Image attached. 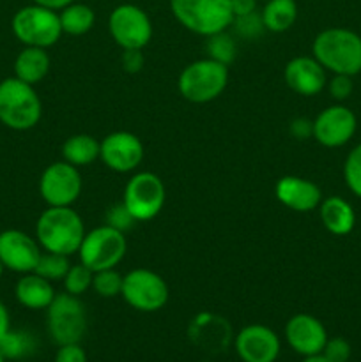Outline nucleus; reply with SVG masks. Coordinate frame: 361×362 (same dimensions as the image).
<instances>
[{"mask_svg": "<svg viewBox=\"0 0 361 362\" xmlns=\"http://www.w3.org/2000/svg\"><path fill=\"white\" fill-rule=\"evenodd\" d=\"M99 159L117 173H130L140 166L144 159V145L137 134L130 131H115L99 141Z\"/></svg>", "mask_w": 361, "mask_h": 362, "instance_id": "14", "label": "nucleus"}, {"mask_svg": "<svg viewBox=\"0 0 361 362\" xmlns=\"http://www.w3.org/2000/svg\"><path fill=\"white\" fill-rule=\"evenodd\" d=\"M234 23H236L237 32L244 37H257L260 34V30L264 28V23H262V16L257 13L246 14V16L234 18Z\"/></svg>", "mask_w": 361, "mask_h": 362, "instance_id": "34", "label": "nucleus"}, {"mask_svg": "<svg viewBox=\"0 0 361 362\" xmlns=\"http://www.w3.org/2000/svg\"><path fill=\"white\" fill-rule=\"evenodd\" d=\"M99 158V141L91 134H73L62 144V159L69 165L87 166Z\"/></svg>", "mask_w": 361, "mask_h": 362, "instance_id": "24", "label": "nucleus"}, {"mask_svg": "<svg viewBox=\"0 0 361 362\" xmlns=\"http://www.w3.org/2000/svg\"><path fill=\"white\" fill-rule=\"evenodd\" d=\"M357 129V119L350 108L343 105H333L322 110L314 120L311 136L322 147L338 148L353 140Z\"/></svg>", "mask_w": 361, "mask_h": 362, "instance_id": "13", "label": "nucleus"}, {"mask_svg": "<svg viewBox=\"0 0 361 362\" xmlns=\"http://www.w3.org/2000/svg\"><path fill=\"white\" fill-rule=\"evenodd\" d=\"M53 362H87V352H85L80 343L60 345L57 349Z\"/></svg>", "mask_w": 361, "mask_h": 362, "instance_id": "36", "label": "nucleus"}, {"mask_svg": "<svg viewBox=\"0 0 361 362\" xmlns=\"http://www.w3.org/2000/svg\"><path fill=\"white\" fill-rule=\"evenodd\" d=\"M350 354H353L350 343L342 336L328 338L324 350H322V356L328 357L331 362H349Z\"/></svg>", "mask_w": 361, "mask_h": 362, "instance_id": "32", "label": "nucleus"}, {"mask_svg": "<svg viewBox=\"0 0 361 362\" xmlns=\"http://www.w3.org/2000/svg\"><path fill=\"white\" fill-rule=\"evenodd\" d=\"M122 67L127 73H138L144 67V55L142 49H124Z\"/></svg>", "mask_w": 361, "mask_h": 362, "instance_id": "37", "label": "nucleus"}, {"mask_svg": "<svg viewBox=\"0 0 361 362\" xmlns=\"http://www.w3.org/2000/svg\"><path fill=\"white\" fill-rule=\"evenodd\" d=\"M46 327L57 346L80 343L87 332V311L84 303L71 293H57L46 308Z\"/></svg>", "mask_w": 361, "mask_h": 362, "instance_id": "7", "label": "nucleus"}, {"mask_svg": "<svg viewBox=\"0 0 361 362\" xmlns=\"http://www.w3.org/2000/svg\"><path fill=\"white\" fill-rule=\"evenodd\" d=\"M133 223L137 221H134L133 216L127 212V209L124 207V204L115 205V207H112L108 212H106V225L113 226V228L120 230V232H126L127 228H131Z\"/></svg>", "mask_w": 361, "mask_h": 362, "instance_id": "35", "label": "nucleus"}, {"mask_svg": "<svg viewBox=\"0 0 361 362\" xmlns=\"http://www.w3.org/2000/svg\"><path fill=\"white\" fill-rule=\"evenodd\" d=\"M108 30L122 49H144L152 39V21L142 7L120 4L110 13Z\"/></svg>", "mask_w": 361, "mask_h": 362, "instance_id": "11", "label": "nucleus"}, {"mask_svg": "<svg viewBox=\"0 0 361 362\" xmlns=\"http://www.w3.org/2000/svg\"><path fill=\"white\" fill-rule=\"evenodd\" d=\"M14 296H16V300L23 308L39 311L46 310L52 304L57 292L53 288L52 281L41 278L35 272H27V274H21V278L18 279L16 286H14Z\"/></svg>", "mask_w": 361, "mask_h": 362, "instance_id": "20", "label": "nucleus"}, {"mask_svg": "<svg viewBox=\"0 0 361 362\" xmlns=\"http://www.w3.org/2000/svg\"><path fill=\"white\" fill-rule=\"evenodd\" d=\"M166 200L163 180L152 172H138L124 187L122 204L134 221H151L161 212Z\"/></svg>", "mask_w": 361, "mask_h": 362, "instance_id": "9", "label": "nucleus"}, {"mask_svg": "<svg viewBox=\"0 0 361 362\" xmlns=\"http://www.w3.org/2000/svg\"><path fill=\"white\" fill-rule=\"evenodd\" d=\"M34 350V339L30 334L23 331H13L11 329L2 339H0V354L6 361L23 359Z\"/></svg>", "mask_w": 361, "mask_h": 362, "instance_id": "27", "label": "nucleus"}, {"mask_svg": "<svg viewBox=\"0 0 361 362\" xmlns=\"http://www.w3.org/2000/svg\"><path fill=\"white\" fill-rule=\"evenodd\" d=\"M81 187L80 170L64 159L46 166L39 179V194L48 207H71L80 198Z\"/></svg>", "mask_w": 361, "mask_h": 362, "instance_id": "12", "label": "nucleus"}, {"mask_svg": "<svg viewBox=\"0 0 361 362\" xmlns=\"http://www.w3.org/2000/svg\"><path fill=\"white\" fill-rule=\"evenodd\" d=\"M42 103L34 85L16 76L0 81V122L13 131H28L41 120Z\"/></svg>", "mask_w": 361, "mask_h": 362, "instance_id": "3", "label": "nucleus"}, {"mask_svg": "<svg viewBox=\"0 0 361 362\" xmlns=\"http://www.w3.org/2000/svg\"><path fill=\"white\" fill-rule=\"evenodd\" d=\"M207 53L209 59H214L229 66L234 60V57H236V42H234V39L229 34L219 32V34L207 37Z\"/></svg>", "mask_w": 361, "mask_h": 362, "instance_id": "30", "label": "nucleus"}, {"mask_svg": "<svg viewBox=\"0 0 361 362\" xmlns=\"http://www.w3.org/2000/svg\"><path fill=\"white\" fill-rule=\"evenodd\" d=\"M229 85V66L214 59H200L188 64L179 74L177 88L186 101L204 105L218 99Z\"/></svg>", "mask_w": 361, "mask_h": 362, "instance_id": "5", "label": "nucleus"}, {"mask_svg": "<svg viewBox=\"0 0 361 362\" xmlns=\"http://www.w3.org/2000/svg\"><path fill=\"white\" fill-rule=\"evenodd\" d=\"M283 76H285V83L289 85L290 90L299 95H306V98L317 95L328 83L326 69L317 62L314 55L294 57L292 60L287 62Z\"/></svg>", "mask_w": 361, "mask_h": 362, "instance_id": "18", "label": "nucleus"}, {"mask_svg": "<svg viewBox=\"0 0 361 362\" xmlns=\"http://www.w3.org/2000/svg\"><path fill=\"white\" fill-rule=\"evenodd\" d=\"M39 257H41V246L38 239L14 228L0 232V262L7 271L18 274L34 272Z\"/></svg>", "mask_w": 361, "mask_h": 362, "instance_id": "16", "label": "nucleus"}, {"mask_svg": "<svg viewBox=\"0 0 361 362\" xmlns=\"http://www.w3.org/2000/svg\"><path fill=\"white\" fill-rule=\"evenodd\" d=\"M329 94L335 101H345L350 98L354 90L353 76H347V74H333V78L328 83Z\"/></svg>", "mask_w": 361, "mask_h": 362, "instance_id": "33", "label": "nucleus"}, {"mask_svg": "<svg viewBox=\"0 0 361 362\" xmlns=\"http://www.w3.org/2000/svg\"><path fill=\"white\" fill-rule=\"evenodd\" d=\"M319 214H321L322 226L331 235H349L356 226V212L353 205L342 197H329L322 200L319 205Z\"/></svg>", "mask_w": 361, "mask_h": 362, "instance_id": "21", "label": "nucleus"}, {"mask_svg": "<svg viewBox=\"0 0 361 362\" xmlns=\"http://www.w3.org/2000/svg\"><path fill=\"white\" fill-rule=\"evenodd\" d=\"M328 331L324 324L314 315L297 313L289 318L285 324V341L290 349L301 357H310L322 354L326 341H328Z\"/></svg>", "mask_w": 361, "mask_h": 362, "instance_id": "17", "label": "nucleus"}, {"mask_svg": "<svg viewBox=\"0 0 361 362\" xmlns=\"http://www.w3.org/2000/svg\"><path fill=\"white\" fill-rule=\"evenodd\" d=\"M9 331H11V315L9 311H7L6 304L0 300V339H2Z\"/></svg>", "mask_w": 361, "mask_h": 362, "instance_id": "40", "label": "nucleus"}, {"mask_svg": "<svg viewBox=\"0 0 361 362\" xmlns=\"http://www.w3.org/2000/svg\"><path fill=\"white\" fill-rule=\"evenodd\" d=\"M230 4H232L234 18L246 16L257 9V0H230Z\"/></svg>", "mask_w": 361, "mask_h": 362, "instance_id": "39", "label": "nucleus"}, {"mask_svg": "<svg viewBox=\"0 0 361 362\" xmlns=\"http://www.w3.org/2000/svg\"><path fill=\"white\" fill-rule=\"evenodd\" d=\"M301 362H331L328 357H324L322 354H317V356H310V357H304Z\"/></svg>", "mask_w": 361, "mask_h": 362, "instance_id": "42", "label": "nucleus"}, {"mask_svg": "<svg viewBox=\"0 0 361 362\" xmlns=\"http://www.w3.org/2000/svg\"><path fill=\"white\" fill-rule=\"evenodd\" d=\"M290 133L297 140H304V138L311 136V133H314V122L308 119L292 120V124H290Z\"/></svg>", "mask_w": 361, "mask_h": 362, "instance_id": "38", "label": "nucleus"}, {"mask_svg": "<svg viewBox=\"0 0 361 362\" xmlns=\"http://www.w3.org/2000/svg\"><path fill=\"white\" fill-rule=\"evenodd\" d=\"M311 53L329 73L347 76L361 73V37L349 28L333 27L319 32Z\"/></svg>", "mask_w": 361, "mask_h": 362, "instance_id": "2", "label": "nucleus"}, {"mask_svg": "<svg viewBox=\"0 0 361 362\" xmlns=\"http://www.w3.org/2000/svg\"><path fill=\"white\" fill-rule=\"evenodd\" d=\"M234 350L243 362H276L282 352V343L271 327L250 324L234 338Z\"/></svg>", "mask_w": 361, "mask_h": 362, "instance_id": "15", "label": "nucleus"}, {"mask_svg": "<svg viewBox=\"0 0 361 362\" xmlns=\"http://www.w3.org/2000/svg\"><path fill=\"white\" fill-rule=\"evenodd\" d=\"M127 251L126 235L110 225L98 226L85 233L78 250L80 262L92 271L115 269L124 260Z\"/></svg>", "mask_w": 361, "mask_h": 362, "instance_id": "8", "label": "nucleus"}, {"mask_svg": "<svg viewBox=\"0 0 361 362\" xmlns=\"http://www.w3.org/2000/svg\"><path fill=\"white\" fill-rule=\"evenodd\" d=\"M343 180L350 193L361 198V144L347 154L345 163H343Z\"/></svg>", "mask_w": 361, "mask_h": 362, "instance_id": "31", "label": "nucleus"}, {"mask_svg": "<svg viewBox=\"0 0 361 362\" xmlns=\"http://www.w3.org/2000/svg\"><path fill=\"white\" fill-rule=\"evenodd\" d=\"M122 279L124 276L117 272L115 269H103V271H96L94 278H92V290L98 293L99 297H110L120 296L122 290Z\"/></svg>", "mask_w": 361, "mask_h": 362, "instance_id": "28", "label": "nucleus"}, {"mask_svg": "<svg viewBox=\"0 0 361 362\" xmlns=\"http://www.w3.org/2000/svg\"><path fill=\"white\" fill-rule=\"evenodd\" d=\"M173 18L202 37L225 32L234 23L230 0H170Z\"/></svg>", "mask_w": 361, "mask_h": 362, "instance_id": "4", "label": "nucleus"}, {"mask_svg": "<svg viewBox=\"0 0 361 362\" xmlns=\"http://www.w3.org/2000/svg\"><path fill=\"white\" fill-rule=\"evenodd\" d=\"M11 30L21 45L45 49L57 45L64 34L59 13L39 4L18 9L11 20Z\"/></svg>", "mask_w": 361, "mask_h": 362, "instance_id": "6", "label": "nucleus"}, {"mask_svg": "<svg viewBox=\"0 0 361 362\" xmlns=\"http://www.w3.org/2000/svg\"><path fill=\"white\" fill-rule=\"evenodd\" d=\"M32 2L39 4V6L48 7V9L60 11V9H64L66 6H69V4L76 2V0H32Z\"/></svg>", "mask_w": 361, "mask_h": 362, "instance_id": "41", "label": "nucleus"}, {"mask_svg": "<svg viewBox=\"0 0 361 362\" xmlns=\"http://www.w3.org/2000/svg\"><path fill=\"white\" fill-rule=\"evenodd\" d=\"M260 16L265 30L275 34L289 30L297 18L296 0H265Z\"/></svg>", "mask_w": 361, "mask_h": 362, "instance_id": "23", "label": "nucleus"}, {"mask_svg": "<svg viewBox=\"0 0 361 362\" xmlns=\"http://www.w3.org/2000/svg\"><path fill=\"white\" fill-rule=\"evenodd\" d=\"M122 299L133 310L142 313H154L168 303V285L158 272L151 269H133L122 279Z\"/></svg>", "mask_w": 361, "mask_h": 362, "instance_id": "10", "label": "nucleus"}, {"mask_svg": "<svg viewBox=\"0 0 361 362\" xmlns=\"http://www.w3.org/2000/svg\"><path fill=\"white\" fill-rule=\"evenodd\" d=\"M92 278H94V271L88 269L87 265L81 264V262L78 265H71L66 278L62 279L64 290H66L67 293H71V296L80 297L81 293H85L88 288H92Z\"/></svg>", "mask_w": 361, "mask_h": 362, "instance_id": "29", "label": "nucleus"}, {"mask_svg": "<svg viewBox=\"0 0 361 362\" xmlns=\"http://www.w3.org/2000/svg\"><path fill=\"white\" fill-rule=\"evenodd\" d=\"M69 257L60 253H50V251H45L39 257L38 265H35L34 272L39 274L41 278L48 279V281H62L66 278L67 271H69Z\"/></svg>", "mask_w": 361, "mask_h": 362, "instance_id": "26", "label": "nucleus"}, {"mask_svg": "<svg viewBox=\"0 0 361 362\" xmlns=\"http://www.w3.org/2000/svg\"><path fill=\"white\" fill-rule=\"evenodd\" d=\"M84 219L71 207H48L35 223V239L50 253L71 257L78 253L85 237Z\"/></svg>", "mask_w": 361, "mask_h": 362, "instance_id": "1", "label": "nucleus"}, {"mask_svg": "<svg viewBox=\"0 0 361 362\" xmlns=\"http://www.w3.org/2000/svg\"><path fill=\"white\" fill-rule=\"evenodd\" d=\"M52 60L45 48L25 46L14 60V76L28 85H38L48 74Z\"/></svg>", "mask_w": 361, "mask_h": 362, "instance_id": "22", "label": "nucleus"}, {"mask_svg": "<svg viewBox=\"0 0 361 362\" xmlns=\"http://www.w3.org/2000/svg\"><path fill=\"white\" fill-rule=\"evenodd\" d=\"M275 194L282 205L294 212H311L322 202V191L311 180L303 177L287 175L276 182Z\"/></svg>", "mask_w": 361, "mask_h": 362, "instance_id": "19", "label": "nucleus"}, {"mask_svg": "<svg viewBox=\"0 0 361 362\" xmlns=\"http://www.w3.org/2000/svg\"><path fill=\"white\" fill-rule=\"evenodd\" d=\"M4 271H6V267H4V265H2V262H0V278H2Z\"/></svg>", "mask_w": 361, "mask_h": 362, "instance_id": "43", "label": "nucleus"}, {"mask_svg": "<svg viewBox=\"0 0 361 362\" xmlns=\"http://www.w3.org/2000/svg\"><path fill=\"white\" fill-rule=\"evenodd\" d=\"M60 25L62 32L67 35H84L94 27L96 13L91 6L80 2H73L60 9Z\"/></svg>", "mask_w": 361, "mask_h": 362, "instance_id": "25", "label": "nucleus"}, {"mask_svg": "<svg viewBox=\"0 0 361 362\" xmlns=\"http://www.w3.org/2000/svg\"><path fill=\"white\" fill-rule=\"evenodd\" d=\"M0 362H6V359H4V356H2V354H0Z\"/></svg>", "mask_w": 361, "mask_h": 362, "instance_id": "44", "label": "nucleus"}]
</instances>
